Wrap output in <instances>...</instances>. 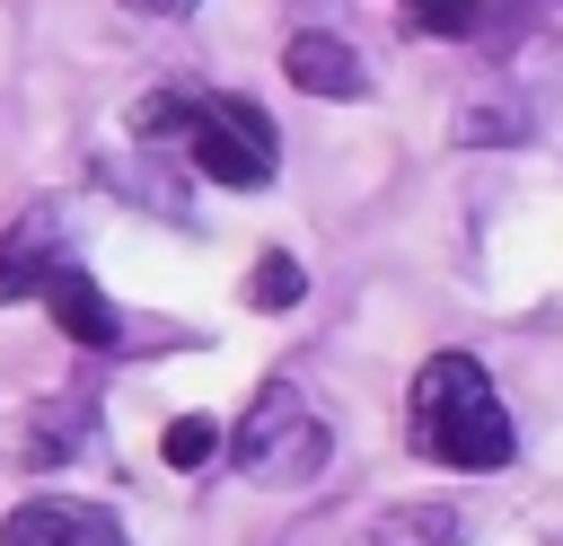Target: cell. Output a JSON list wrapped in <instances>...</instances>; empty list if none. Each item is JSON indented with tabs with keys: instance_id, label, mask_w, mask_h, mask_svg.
Returning <instances> with one entry per match:
<instances>
[{
	"instance_id": "obj_10",
	"label": "cell",
	"mask_w": 563,
	"mask_h": 546,
	"mask_svg": "<svg viewBox=\"0 0 563 546\" xmlns=\"http://www.w3.org/2000/svg\"><path fill=\"white\" fill-rule=\"evenodd\" d=\"M299 299H308V273H299L290 255H264V264L246 273V308H264V317H273V308H299Z\"/></svg>"
},
{
	"instance_id": "obj_13",
	"label": "cell",
	"mask_w": 563,
	"mask_h": 546,
	"mask_svg": "<svg viewBox=\"0 0 563 546\" xmlns=\"http://www.w3.org/2000/svg\"><path fill=\"white\" fill-rule=\"evenodd\" d=\"M457 141L475 150V141H528V114L519 106H466L457 114Z\"/></svg>"
},
{
	"instance_id": "obj_4",
	"label": "cell",
	"mask_w": 563,
	"mask_h": 546,
	"mask_svg": "<svg viewBox=\"0 0 563 546\" xmlns=\"http://www.w3.org/2000/svg\"><path fill=\"white\" fill-rule=\"evenodd\" d=\"M0 546H123V520L79 493H35L0 520Z\"/></svg>"
},
{
	"instance_id": "obj_7",
	"label": "cell",
	"mask_w": 563,
	"mask_h": 546,
	"mask_svg": "<svg viewBox=\"0 0 563 546\" xmlns=\"http://www.w3.org/2000/svg\"><path fill=\"white\" fill-rule=\"evenodd\" d=\"M44 308H53V326L70 335V343H88V352H114L123 343V317H114V299L79 273V264H62L53 282H44Z\"/></svg>"
},
{
	"instance_id": "obj_1",
	"label": "cell",
	"mask_w": 563,
	"mask_h": 546,
	"mask_svg": "<svg viewBox=\"0 0 563 546\" xmlns=\"http://www.w3.org/2000/svg\"><path fill=\"white\" fill-rule=\"evenodd\" d=\"M405 440L431 458V467H457V476H493L519 458V432H510V405L493 387V370L475 352H431L405 387Z\"/></svg>"
},
{
	"instance_id": "obj_9",
	"label": "cell",
	"mask_w": 563,
	"mask_h": 546,
	"mask_svg": "<svg viewBox=\"0 0 563 546\" xmlns=\"http://www.w3.org/2000/svg\"><path fill=\"white\" fill-rule=\"evenodd\" d=\"M79 432H88V396H53L26 432V467H53L62 449H79Z\"/></svg>"
},
{
	"instance_id": "obj_6",
	"label": "cell",
	"mask_w": 563,
	"mask_h": 546,
	"mask_svg": "<svg viewBox=\"0 0 563 546\" xmlns=\"http://www.w3.org/2000/svg\"><path fill=\"white\" fill-rule=\"evenodd\" d=\"M282 70H290V88H308V97H369V70H361V53H352L334 26H299V35L282 44Z\"/></svg>"
},
{
	"instance_id": "obj_3",
	"label": "cell",
	"mask_w": 563,
	"mask_h": 546,
	"mask_svg": "<svg viewBox=\"0 0 563 546\" xmlns=\"http://www.w3.org/2000/svg\"><path fill=\"white\" fill-rule=\"evenodd\" d=\"M229 458H238V476H255V484H308V476L325 467V423H317V405H308L290 379H273V387H255V405L238 414Z\"/></svg>"
},
{
	"instance_id": "obj_8",
	"label": "cell",
	"mask_w": 563,
	"mask_h": 546,
	"mask_svg": "<svg viewBox=\"0 0 563 546\" xmlns=\"http://www.w3.org/2000/svg\"><path fill=\"white\" fill-rule=\"evenodd\" d=\"M457 537H466L457 502H405V511H387L361 546H457Z\"/></svg>"
},
{
	"instance_id": "obj_12",
	"label": "cell",
	"mask_w": 563,
	"mask_h": 546,
	"mask_svg": "<svg viewBox=\"0 0 563 546\" xmlns=\"http://www.w3.org/2000/svg\"><path fill=\"white\" fill-rule=\"evenodd\" d=\"M220 440H229V432H220L211 414H176L158 449H167V467H211V449H220Z\"/></svg>"
},
{
	"instance_id": "obj_2",
	"label": "cell",
	"mask_w": 563,
	"mask_h": 546,
	"mask_svg": "<svg viewBox=\"0 0 563 546\" xmlns=\"http://www.w3.org/2000/svg\"><path fill=\"white\" fill-rule=\"evenodd\" d=\"M185 159H194V176H211V185H229V194H255V185H273V159H282V141H273V114L255 106V97H229V88H185Z\"/></svg>"
},
{
	"instance_id": "obj_14",
	"label": "cell",
	"mask_w": 563,
	"mask_h": 546,
	"mask_svg": "<svg viewBox=\"0 0 563 546\" xmlns=\"http://www.w3.org/2000/svg\"><path fill=\"white\" fill-rule=\"evenodd\" d=\"M123 9H141V18H185L194 0H123Z\"/></svg>"
},
{
	"instance_id": "obj_5",
	"label": "cell",
	"mask_w": 563,
	"mask_h": 546,
	"mask_svg": "<svg viewBox=\"0 0 563 546\" xmlns=\"http://www.w3.org/2000/svg\"><path fill=\"white\" fill-rule=\"evenodd\" d=\"M70 264V229L53 203H35L18 229H0V299H44V282Z\"/></svg>"
},
{
	"instance_id": "obj_11",
	"label": "cell",
	"mask_w": 563,
	"mask_h": 546,
	"mask_svg": "<svg viewBox=\"0 0 563 546\" xmlns=\"http://www.w3.org/2000/svg\"><path fill=\"white\" fill-rule=\"evenodd\" d=\"M396 9H405V26H422V35H449V44L484 26V0H396Z\"/></svg>"
}]
</instances>
